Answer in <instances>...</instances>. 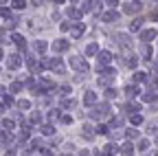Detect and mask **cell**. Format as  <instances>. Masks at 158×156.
<instances>
[{
	"instance_id": "ba28073f",
	"label": "cell",
	"mask_w": 158,
	"mask_h": 156,
	"mask_svg": "<svg viewBox=\"0 0 158 156\" xmlns=\"http://www.w3.org/2000/svg\"><path fill=\"white\" fill-rule=\"evenodd\" d=\"M99 60H101V64H108V62H110V60H112V55H110V53H108V51H103V53H101V55H99Z\"/></svg>"
},
{
	"instance_id": "d6986e66",
	"label": "cell",
	"mask_w": 158,
	"mask_h": 156,
	"mask_svg": "<svg viewBox=\"0 0 158 156\" xmlns=\"http://www.w3.org/2000/svg\"><path fill=\"white\" fill-rule=\"evenodd\" d=\"M127 136H130V139H136L138 132H136V130H127Z\"/></svg>"
},
{
	"instance_id": "277c9868",
	"label": "cell",
	"mask_w": 158,
	"mask_h": 156,
	"mask_svg": "<svg viewBox=\"0 0 158 156\" xmlns=\"http://www.w3.org/2000/svg\"><path fill=\"white\" fill-rule=\"evenodd\" d=\"M116 18H118L116 11H108V13L103 15V20H106V22H112V20H116Z\"/></svg>"
},
{
	"instance_id": "5bb4252c",
	"label": "cell",
	"mask_w": 158,
	"mask_h": 156,
	"mask_svg": "<svg viewBox=\"0 0 158 156\" xmlns=\"http://www.w3.org/2000/svg\"><path fill=\"white\" fill-rule=\"evenodd\" d=\"M97 51H99V46H97V44H90V46L86 48V53H88V55H94Z\"/></svg>"
},
{
	"instance_id": "9c48e42d",
	"label": "cell",
	"mask_w": 158,
	"mask_h": 156,
	"mask_svg": "<svg viewBox=\"0 0 158 156\" xmlns=\"http://www.w3.org/2000/svg\"><path fill=\"white\" fill-rule=\"evenodd\" d=\"M9 66H11V68H18V66H20V60H18V55H11V60H9Z\"/></svg>"
},
{
	"instance_id": "4fadbf2b",
	"label": "cell",
	"mask_w": 158,
	"mask_h": 156,
	"mask_svg": "<svg viewBox=\"0 0 158 156\" xmlns=\"http://www.w3.org/2000/svg\"><path fill=\"white\" fill-rule=\"evenodd\" d=\"M130 121H132L134 125H138V123H141L143 119H141V114H132V116H130Z\"/></svg>"
},
{
	"instance_id": "e0dca14e",
	"label": "cell",
	"mask_w": 158,
	"mask_h": 156,
	"mask_svg": "<svg viewBox=\"0 0 158 156\" xmlns=\"http://www.w3.org/2000/svg\"><path fill=\"white\" fill-rule=\"evenodd\" d=\"M141 53H143V55H145V57H147V55H149V53H152V48H149V46H147V44H143V48H141Z\"/></svg>"
},
{
	"instance_id": "52a82bcc",
	"label": "cell",
	"mask_w": 158,
	"mask_h": 156,
	"mask_svg": "<svg viewBox=\"0 0 158 156\" xmlns=\"http://www.w3.org/2000/svg\"><path fill=\"white\" fill-rule=\"evenodd\" d=\"M84 136H86V139H92V136H94L92 125H84Z\"/></svg>"
},
{
	"instance_id": "8992f818",
	"label": "cell",
	"mask_w": 158,
	"mask_h": 156,
	"mask_svg": "<svg viewBox=\"0 0 158 156\" xmlns=\"http://www.w3.org/2000/svg\"><path fill=\"white\" fill-rule=\"evenodd\" d=\"M53 48H55V51H66V48H68V42H62V40H59V42L53 44Z\"/></svg>"
},
{
	"instance_id": "7a4b0ae2",
	"label": "cell",
	"mask_w": 158,
	"mask_h": 156,
	"mask_svg": "<svg viewBox=\"0 0 158 156\" xmlns=\"http://www.w3.org/2000/svg\"><path fill=\"white\" fill-rule=\"evenodd\" d=\"M154 37H156V31H154V29H147V31H143V33H141V40H143L145 44H147V42H152Z\"/></svg>"
},
{
	"instance_id": "ac0fdd59",
	"label": "cell",
	"mask_w": 158,
	"mask_h": 156,
	"mask_svg": "<svg viewBox=\"0 0 158 156\" xmlns=\"http://www.w3.org/2000/svg\"><path fill=\"white\" fill-rule=\"evenodd\" d=\"M42 132H44V134H53V125H44Z\"/></svg>"
},
{
	"instance_id": "9a60e30c",
	"label": "cell",
	"mask_w": 158,
	"mask_h": 156,
	"mask_svg": "<svg viewBox=\"0 0 158 156\" xmlns=\"http://www.w3.org/2000/svg\"><path fill=\"white\" fill-rule=\"evenodd\" d=\"M130 29H132V31H138V29H141V20H132Z\"/></svg>"
},
{
	"instance_id": "30bf717a",
	"label": "cell",
	"mask_w": 158,
	"mask_h": 156,
	"mask_svg": "<svg viewBox=\"0 0 158 156\" xmlns=\"http://www.w3.org/2000/svg\"><path fill=\"white\" fill-rule=\"evenodd\" d=\"M143 99H145V101H156L158 95H156V92H147V95H143Z\"/></svg>"
},
{
	"instance_id": "7c38bea8",
	"label": "cell",
	"mask_w": 158,
	"mask_h": 156,
	"mask_svg": "<svg viewBox=\"0 0 158 156\" xmlns=\"http://www.w3.org/2000/svg\"><path fill=\"white\" fill-rule=\"evenodd\" d=\"M121 152H123V156H132V154H134V152H132V145H130V143H125Z\"/></svg>"
},
{
	"instance_id": "5b68a950",
	"label": "cell",
	"mask_w": 158,
	"mask_h": 156,
	"mask_svg": "<svg viewBox=\"0 0 158 156\" xmlns=\"http://www.w3.org/2000/svg\"><path fill=\"white\" fill-rule=\"evenodd\" d=\"M94 99H97V95H94V92H86V97H84V101H86V106L94 103Z\"/></svg>"
},
{
	"instance_id": "7402d4cb",
	"label": "cell",
	"mask_w": 158,
	"mask_h": 156,
	"mask_svg": "<svg viewBox=\"0 0 158 156\" xmlns=\"http://www.w3.org/2000/svg\"><path fill=\"white\" fill-rule=\"evenodd\" d=\"M81 156H90V154H88V152H81Z\"/></svg>"
},
{
	"instance_id": "2e32d148",
	"label": "cell",
	"mask_w": 158,
	"mask_h": 156,
	"mask_svg": "<svg viewBox=\"0 0 158 156\" xmlns=\"http://www.w3.org/2000/svg\"><path fill=\"white\" fill-rule=\"evenodd\" d=\"M81 33H84V27H75V29H73V37L81 35Z\"/></svg>"
},
{
	"instance_id": "44dd1931",
	"label": "cell",
	"mask_w": 158,
	"mask_h": 156,
	"mask_svg": "<svg viewBox=\"0 0 158 156\" xmlns=\"http://www.w3.org/2000/svg\"><path fill=\"white\" fill-rule=\"evenodd\" d=\"M147 145H149L147 141H141V143H138V147H141V150H147Z\"/></svg>"
},
{
	"instance_id": "ffe728a7",
	"label": "cell",
	"mask_w": 158,
	"mask_h": 156,
	"mask_svg": "<svg viewBox=\"0 0 158 156\" xmlns=\"http://www.w3.org/2000/svg\"><path fill=\"white\" fill-rule=\"evenodd\" d=\"M145 79V73H136V82H143Z\"/></svg>"
},
{
	"instance_id": "603a6c76",
	"label": "cell",
	"mask_w": 158,
	"mask_h": 156,
	"mask_svg": "<svg viewBox=\"0 0 158 156\" xmlns=\"http://www.w3.org/2000/svg\"><path fill=\"white\" fill-rule=\"evenodd\" d=\"M62 156H70V154H62Z\"/></svg>"
},
{
	"instance_id": "cb8c5ba5",
	"label": "cell",
	"mask_w": 158,
	"mask_h": 156,
	"mask_svg": "<svg viewBox=\"0 0 158 156\" xmlns=\"http://www.w3.org/2000/svg\"><path fill=\"white\" fill-rule=\"evenodd\" d=\"M156 156H158V154H156Z\"/></svg>"
},
{
	"instance_id": "6da1fadb",
	"label": "cell",
	"mask_w": 158,
	"mask_h": 156,
	"mask_svg": "<svg viewBox=\"0 0 158 156\" xmlns=\"http://www.w3.org/2000/svg\"><path fill=\"white\" fill-rule=\"evenodd\" d=\"M70 64H73L77 70H81V73H88V64H86L84 60H79V57H73V60H70Z\"/></svg>"
},
{
	"instance_id": "8fae6325",
	"label": "cell",
	"mask_w": 158,
	"mask_h": 156,
	"mask_svg": "<svg viewBox=\"0 0 158 156\" xmlns=\"http://www.w3.org/2000/svg\"><path fill=\"white\" fill-rule=\"evenodd\" d=\"M125 92H127L130 97H136V95H138V88H136V86H127V88H125Z\"/></svg>"
},
{
	"instance_id": "3957f363",
	"label": "cell",
	"mask_w": 158,
	"mask_h": 156,
	"mask_svg": "<svg viewBox=\"0 0 158 156\" xmlns=\"http://www.w3.org/2000/svg\"><path fill=\"white\" fill-rule=\"evenodd\" d=\"M125 11H127V13H136V11H141V2H130V5L125 7Z\"/></svg>"
}]
</instances>
